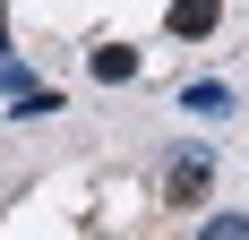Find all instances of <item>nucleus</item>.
Listing matches in <instances>:
<instances>
[{"label":"nucleus","instance_id":"0eeeda50","mask_svg":"<svg viewBox=\"0 0 249 240\" xmlns=\"http://www.w3.org/2000/svg\"><path fill=\"white\" fill-rule=\"evenodd\" d=\"M0 95H9V103H18V95H35V77H26L18 60H0Z\"/></svg>","mask_w":249,"mask_h":240},{"label":"nucleus","instance_id":"f03ea898","mask_svg":"<svg viewBox=\"0 0 249 240\" xmlns=\"http://www.w3.org/2000/svg\"><path fill=\"white\" fill-rule=\"evenodd\" d=\"M215 9H224V0H172V9H163V26H172L180 43H198V34H215Z\"/></svg>","mask_w":249,"mask_h":240},{"label":"nucleus","instance_id":"7ed1b4c3","mask_svg":"<svg viewBox=\"0 0 249 240\" xmlns=\"http://www.w3.org/2000/svg\"><path fill=\"white\" fill-rule=\"evenodd\" d=\"M86 69H95L103 86H121V77H138V51H129V43H95V60H86Z\"/></svg>","mask_w":249,"mask_h":240},{"label":"nucleus","instance_id":"20e7f679","mask_svg":"<svg viewBox=\"0 0 249 240\" xmlns=\"http://www.w3.org/2000/svg\"><path fill=\"white\" fill-rule=\"evenodd\" d=\"M180 103H189V112H232V95H224V86H215V77H206V86H198V77H189V86H180Z\"/></svg>","mask_w":249,"mask_h":240},{"label":"nucleus","instance_id":"6e6552de","mask_svg":"<svg viewBox=\"0 0 249 240\" xmlns=\"http://www.w3.org/2000/svg\"><path fill=\"white\" fill-rule=\"evenodd\" d=\"M0 51H9V9H0Z\"/></svg>","mask_w":249,"mask_h":240},{"label":"nucleus","instance_id":"423d86ee","mask_svg":"<svg viewBox=\"0 0 249 240\" xmlns=\"http://www.w3.org/2000/svg\"><path fill=\"white\" fill-rule=\"evenodd\" d=\"M198 240H249V215H215V223H198Z\"/></svg>","mask_w":249,"mask_h":240},{"label":"nucleus","instance_id":"f257e3e1","mask_svg":"<svg viewBox=\"0 0 249 240\" xmlns=\"http://www.w3.org/2000/svg\"><path fill=\"white\" fill-rule=\"evenodd\" d=\"M206 180H215V154H206V146H172V154H163V197H172V206H198Z\"/></svg>","mask_w":249,"mask_h":240},{"label":"nucleus","instance_id":"39448f33","mask_svg":"<svg viewBox=\"0 0 249 240\" xmlns=\"http://www.w3.org/2000/svg\"><path fill=\"white\" fill-rule=\"evenodd\" d=\"M52 112H60V95H52V86H35V95L9 103V120H52Z\"/></svg>","mask_w":249,"mask_h":240}]
</instances>
